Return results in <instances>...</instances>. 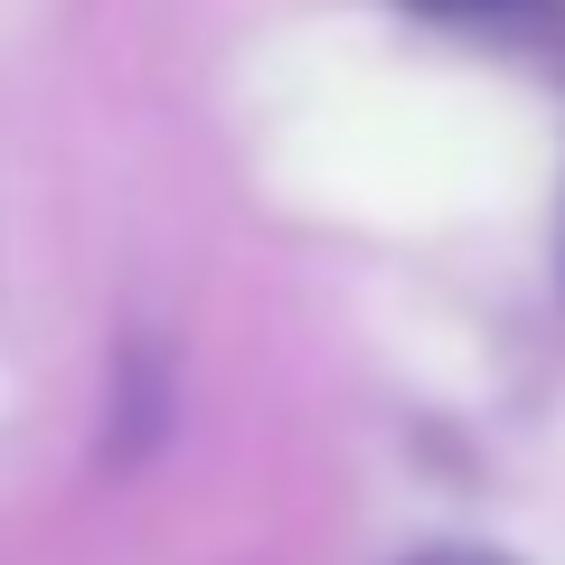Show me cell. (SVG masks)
<instances>
[{
  "mask_svg": "<svg viewBox=\"0 0 565 565\" xmlns=\"http://www.w3.org/2000/svg\"><path fill=\"white\" fill-rule=\"evenodd\" d=\"M424 20H509V10H537V0H405Z\"/></svg>",
  "mask_w": 565,
  "mask_h": 565,
  "instance_id": "1",
  "label": "cell"
},
{
  "mask_svg": "<svg viewBox=\"0 0 565 565\" xmlns=\"http://www.w3.org/2000/svg\"><path fill=\"white\" fill-rule=\"evenodd\" d=\"M415 565H509V556H481V546H434V556H415Z\"/></svg>",
  "mask_w": 565,
  "mask_h": 565,
  "instance_id": "2",
  "label": "cell"
}]
</instances>
